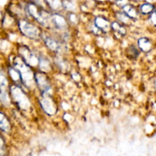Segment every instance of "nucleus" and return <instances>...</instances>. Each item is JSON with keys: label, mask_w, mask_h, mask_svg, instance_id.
I'll return each instance as SVG.
<instances>
[{"label": "nucleus", "mask_w": 156, "mask_h": 156, "mask_svg": "<svg viewBox=\"0 0 156 156\" xmlns=\"http://www.w3.org/2000/svg\"><path fill=\"white\" fill-rule=\"evenodd\" d=\"M14 66L20 72L22 82L27 88H33L35 85V75L32 73L30 66L26 63L21 58H15L14 60Z\"/></svg>", "instance_id": "1"}, {"label": "nucleus", "mask_w": 156, "mask_h": 156, "mask_svg": "<svg viewBox=\"0 0 156 156\" xmlns=\"http://www.w3.org/2000/svg\"><path fill=\"white\" fill-rule=\"evenodd\" d=\"M41 6L37 5L35 3H29L26 5V11L27 13L34 18L37 21L41 24L47 26L50 21H51V15L45 10H41L39 9Z\"/></svg>", "instance_id": "2"}, {"label": "nucleus", "mask_w": 156, "mask_h": 156, "mask_svg": "<svg viewBox=\"0 0 156 156\" xmlns=\"http://www.w3.org/2000/svg\"><path fill=\"white\" fill-rule=\"evenodd\" d=\"M10 91L14 103L17 105L19 109L25 111L30 108V104L29 102L28 98L19 87L15 86V85L11 86Z\"/></svg>", "instance_id": "3"}, {"label": "nucleus", "mask_w": 156, "mask_h": 156, "mask_svg": "<svg viewBox=\"0 0 156 156\" xmlns=\"http://www.w3.org/2000/svg\"><path fill=\"white\" fill-rule=\"evenodd\" d=\"M18 26L21 33L26 37L31 39H37L40 37V30L36 26L30 24L25 20H21L18 22Z\"/></svg>", "instance_id": "4"}, {"label": "nucleus", "mask_w": 156, "mask_h": 156, "mask_svg": "<svg viewBox=\"0 0 156 156\" xmlns=\"http://www.w3.org/2000/svg\"><path fill=\"white\" fill-rule=\"evenodd\" d=\"M41 104L42 108L49 115H53L56 112V106L54 101L50 96L48 94H42V98L41 99Z\"/></svg>", "instance_id": "5"}, {"label": "nucleus", "mask_w": 156, "mask_h": 156, "mask_svg": "<svg viewBox=\"0 0 156 156\" xmlns=\"http://www.w3.org/2000/svg\"><path fill=\"white\" fill-rule=\"evenodd\" d=\"M19 52L24 62L29 66H35L39 64V58L37 57L27 47H21Z\"/></svg>", "instance_id": "6"}, {"label": "nucleus", "mask_w": 156, "mask_h": 156, "mask_svg": "<svg viewBox=\"0 0 156 156\" xmlns=\"http://www.w3.org/2000/svg\"><path fill=\"white\" fill-rule=\"evenodd\" d=\"M35 81L42 94H47L51 89V85L48 79L43 73H37L35 74Z\"/></svg>", "instance_id": "7"}, {"label": "nucleus", "mask_w": 156, "mask_h": 156, "mask_svg": "<svg viewBox=\"0 0 156 156\" xmlns=\"http://www.w3.org/2000/svg\"><path fill=\"white\" fill-rule=\"evenodd\" d=\"M51 22L55 27L59 30H64L67 27V21L62 15L55 13L51 15Z\"/></svg>", "instance_id": "8"}, {"label": "nucleus", "mask_w": 156, "mask_h": 156, "mask_svg": "<svg viewBox=\"0 0 156 156\" xmlns=\"http://www.w3.org/2000/svg\"><path fill=\"white\" fill-rule=\"evenodd\" d=\"M94 24L103 32L109 31L110 27H111V24H110L109 21L106 18L101 16L96 17L94 19Z\"/></svg>", "instance_id": "9"}, {"label": "nucleus", "mask_w": 156, "mask_h": 156, "mask_svg": "<svg viewBox=\"0 0 156 156\" xmlns=\"http://www.w3.org/2000/svg\"><path fill=\"white\" fill-rule=\"evenodd\" d=\"M44 41L46 44V45L52 50L53 51L55 52H59L61 50V46L59 43L55 39H53L51 37L45 36L44 37Z\"/></svg>", "instance_id": "10"}, {"label": "nucleus", "mask_w": 156, "mask_h": 156, "mask_svg": "<svg viewBox=\"0 0 156 156\" xmlns=\"http://www.w3.org/2000/svg\"><path fill=\"white\" fill-rule=\"evenodd\" d=\"M138 46L140 49H141L144 52H149L152 49V43L148 38L142 37L138 41Z\"/></svg>", "instance_id": "11"}, {"label": "nucleus", "mask_w": 156, "mask_h": 156, "mask_svg": "<svg viewBox=\"0 0 156 156\" xmlns=\"http://www.w3.org/2000/svg\"><path fill=\"white\" fill-rule=\"evenodd\" d=\"M9 73L11 78H12V79L14 82H16V83H23L20 72L14 66L12 67H9Z\"/></svg>", "instance_id": "12"}, {"label": "nucleus", "mask_w": 156, "mask_h": 156, "mask_svg": "<svg viewBox=\"0 0 156 156\" xmlns=\"http://www.w3.org/2000/svg\"><path fill=\"white\" fill-rule=\"evenodd\" d=\"M122 9H123V12L126 13L131 19H134V18H136L138 17V12L131 5H126L123 6Z\"/></svg>", "instance_id": "13"}, {"label": "nucleus", "mask_w": 156, "mask_h": 156, "mask_svg": "<svg viewBox=\"0 0 156 156\" xmlns=\"http://www.w3.org/2000/svg\"><path fill=\"white\" fill-rule=\"evenodd\" d=\"M39 67L41 71L45 72V73L50 72L51 69V66H50V62L43 56L39 57Z\"/></svg>", "instance_id": "14"}, {"label": "nucleus", "mask_w": 156, "mask_h": 156, "mask_svg": "<svg viewBox=\"0 0 156 156\" xmlns=\"http://www.w3.org/2000/svg\"><path fill=\"white\" fill-rule=\"evenodd\" d=\"M0 128L4 132H9L10 130V123L9 120L5 117L3 113H1V120H0Z\"/></svg>", "instance_id": "15"}, {"label": "nucleus", "mask_w": 156, "mask_h": 156, "mask_svg": "<svg viewBox=\"0 0 156 156\" xmlns=\"http://www.w3.org/2000/svg\"><path fill=\"white\" fill-rule=\"evenodd\" d=\"M154 9H155V6L153 5L150 4V3H144V4H143L140 7V12L144 14V15L152 13V12L155 11Z\"/></svg>", "instance_id": "16"}, {"label": "nucleus", "mask_w": 156, "mask_h": 156, "mask_svg": "<svg viewBox=\"0 0 156 156\" xmlns=\"http://www.w3.org/2000/svg\"><path fill=\"white\" fill-rule=\"evenodd\" d=\"M45 2L53 10H59L62 7V2L61 0H45Z\"/></svg>", "instance_id": "17"}, {"label": "nucleus", "mask_w": 156, "mask_h": 156, "mask_svg": "<svg viewBox=\"0 0 156 156\" xmlns=\"http://www.w3.org/2000/svg\"><path fill=\"white\" fill-rule=\"evenodd\" d=\"M111 28L114 30H115V31L118 32V33L121 35H125L126 33V28H125L123 26L120 25L118 22H116V21L115 22H113L112 24H111Z\"/></svg>", "instance_id": "18"}, {"label": "nucleus", "mask_w": 156, "mask_h": 156, "mask_svg": "<svg viewBox=\"0 0 156 156\" xmlns=\"http://www.w3.org/2000/svg\"><path fill=\"white\" fill-rule=\"evenodd\" d=\"M1 101L2 103L5 106H8L10 103V100H9V94H8L7 91H6V88H1Z\"/></svg>", "instance_id": "19"}, {"label": "nucleus", "mask_w": 156, "mask_h": 156, "mask_svg": "<svg viewBox=\"0 0 156 156\" xmlns=\"http://www.w3.org/2000/svg\"><path fill=\"white\" fill-rule=\"evenodd\" d=\"M116 16H117V19L120 21H121V22H123V24H128V23H129V21L131 20V18L123 12H117Z\"/></svg>", "instance_id": "20"}, {"label": "nucleus", "mask_w": 156, "mask_h": 156, "mask_svg": "<svg viewBox=\"0 0 156 156\" xmlns=\"http://www.w3.org/2000/svg\"><path fill=\"white\" fill-rule=\"evenodd\" d=\"M127 54L129 57H131L132 59H136V58L138 57L140 53L134 46H130L127 50Z\"/></svg>", "instance_id": "21"}, {"label": "nucleus", "mask_w": 156, "mask_h": 156, "mask_svg": "<svg viewBox=\"0 0 156 156\" xmlns=\"http://www.w3.org/2000/svg\"><path fill=\"white\" fill-rule=\"evenodd\" d=\"M62 7L64 9H66L68 11H72L73 10V9L75 8L74 5L72 2L71 0H65V1L62 2Z\"/></svg>", "instance_id": "22"}, {"label": "nucleus", "mask_w": 156, "mask_h": 156, "mask_svg": "<svg viewBox=\"0 0 156 156\" xmlns=\"http://www.w3.org/2000/svg\"><path fill=\"white\" fill-rule=\"evenodd\" d=\"M7 85H8L7 79H6L5 76H4V73H3V72H2L1 73V88H6Z\"/></svg>", "instance_id": "23"}, {"label": "nucleus", "mask_w": 156, "mask_h": 156, "mask_svg": "<svg viewBox=\"0 0 156 156\" xmlns=\"http://www.w3.org/2000/svg\"><path fill=\"white\" fill-rule=\"evenodd\" d=\"M116 4L120 7L123 8V6L128 5V0H116Z\"/></svg>", "instance_id": "24"}, {"label": "nucleus", "mask_w": 156, "mask_h": 156, "mask_svg": "<svg viewBox=\"0 0 156 156\" xmlns=\"http://www.w3.org/2000/svg\"><path fill=\"white\" fill-rule=\"evenodd\" d=\"M150 20H151V22H152L154 25L156 26V10H155L153 12L151 13Z\"/></svg>", "instance_id": "25"}, {"label": "nucleus", "mask_w": 156, "mask_h": 156, "mask_svg": "<svg viewBox=\"0 0 156 156\" xmlns=\"http://www.w3.org/2000/svg\"><path fill=\"white\" fill-rule=\"evenodd\" d=\"M32 2L37 4V5L41 6V7H44L45 6V0H31Z\"/></svg>", "instance_id": "26"}, {"label": "nucleus", "mask_w": 156, "mask_h": 156, "mask_svg": "<svg viewBox=\"0 0 156 156\" xmlns=\"http://www.w3.org/2000/svg\"><path fill=\"white\" fill-rule=\"evenodd\" d=\"M4 154V141L3 139L1 138V155H3Z\"/></svg>", "instance_id": "27"}, {"label": "nucleus", "mask_w": 156, "mask_h": 156, "mask_svg": "<svg viewBox=\"0 0 156 156\" xmlns=\"http://www.w3.org/2000/svg\"><path fill=\"white\" fill-rule=\"evenodd\" d=\"M154 84H155V88H156V79H155V83H154Z\"/></svg>", "instance_id": "28"}]
</instances>
